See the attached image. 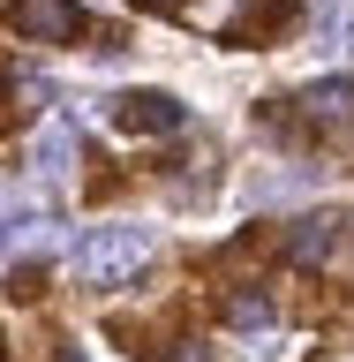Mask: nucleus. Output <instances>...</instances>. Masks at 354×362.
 I'll return each mask as SVG.
<instances>
[{
	"instance_id": "f257e3e1",
	"label": "nucleus",
	"mask_w": 354,
	"mask_h": 362,
	"mask_svg": "<svg viewBox=\"0 0 354 362\" xmlns=\"http://www.w3.org/2000/svg\"><path fill=\"white\" fill-rule=\"evenodd\" d=\"M68 264H76L83 287H129L136 272L151 264V234H143V226H90Z\"/></svg>"
},
{
	"instance_id": "f03ea898",
	"label": "nucleus",
	"mask_w": 354,
	"mask_h": 362,
	"mask_svg": "<svg viewBox=\"0 0 354 362\" xmlns=\"http://www.w3.org/2000/svg\"><path fill=\"white\" fill-rule=\"evenodd\" d=\"M189 113H181V98H166V90H129V98H113V129L121 136H174Z\"/></svg>"
},
{
	"instance_id": "7ed1b4c3",
	"label": "nucleus",
	"mask_w": 354,
	"mask_h": 362,
	"mask_svg": "<svg viewBox=\"0 0 354 362\" xmlns=\"http://www.w3.org/2000/svg\"><path fill=\"white\" fill-rule=\"evenodd\" d=\"M16 38H30V45L76 38V0H16Z\"/></svg>"
},
{
	"instance_id": "20e7f679",
	"label": "nucleus",
	"mask_w": 354,
	"mask_h": 362,
	"mask_svg": "<svg viewBox=\"0 0 354 362\" xmlns=\"http://www.w3.org/2000/svg\"><path fill=\"white\" fill-rule=\"evenodd\" d=\"M302 113H309L317 129L354 121V76H324V83H309V90H302Z\"/></svg>"
},
{
	"instance_id": "39448f33",
	"label": "nucleus",
	"mask_w": 354,
	"mask_h": 362,
	"mask_svg": "<svg viewBox=\"0 0 354 362\" xmlns=\"http://www.w3.org/2000/svg\"><path fill=\"white\" fill-rule=\"evenodd\" d=\"M339 249V211H317V219H294V234H287V257L294 264H324Z\"/></svg>"
},
{
	"instance_id": "423d86ee",
	"label": "nucleus",
	"mask_w": 354,
	"mask_h": 362,
	"mask_svg": "<svg viewBox=\"0 0 354 362\" xmlns=\"http://www.w3.org/2000/svg\"><path fill=\"white\" fill-rule=\"evenodd\" d=\"M30 166H38V181H68V174H76V129H68V121L38 129V144H30Z\"/></svg>"
},
{
	"instance_id": "0eeeda50",
	"label": "nucleus",
	"mask_w": 354,
	"mask_h": 362,
	"mask_svg": "<svg viewBox=\"0 0 354 362\" xmlns=\"http://www.w3.org/2000/svg\"><path fill=\"white\" fill-rule=\"evenodd\" d=\"M226 317H234L242 332H256V325H271V302H264V294H234V302H226Z\"/></svg>"
},
{
	"instance_id": "6e6552de",
	"label": "nucleus",
	"mask_w": 354,
	"mask_h": 362,
	"mask_svg": "<svg viewBox=\"0 0 354 362\" xmlns=\"http://www.w3.org/2000/svg\"><path fill=\"white\" fill-rule=\"evenodd\" d=\"M174 362H211V355H203V347H181V355H174Z\"/></svg>"
},
{
	"instance_id": "1a4fd4ad",
	"label": "nucleus",
	"mask_w": 354,
	"mask_h": 362,
	"mask_svg": "<svg viewBox=\"0 0 354 362\" xmlns=\"http://www.w3.org/2000/svg\"><path fill=\"white\" fill-rule=\"evenodd\" d=\"M8 226H16V219H8V204H0V234H8Z\"/></svg>"
},
{
	"instance_id": "9d476101",
	"label": "nucleus",
	"mask_w": 354,
	"mask_h": 362,
	"mask_svg": "<svg viewBox=\"0 0 354 362\" xmlns=\"http://www.w3.org/2000/svg\"><path fill=\"white\" fill-rule=\"evenodd\" d=\"M151 8H166V0H151Z\"/></svg>"
}]
</instances>
